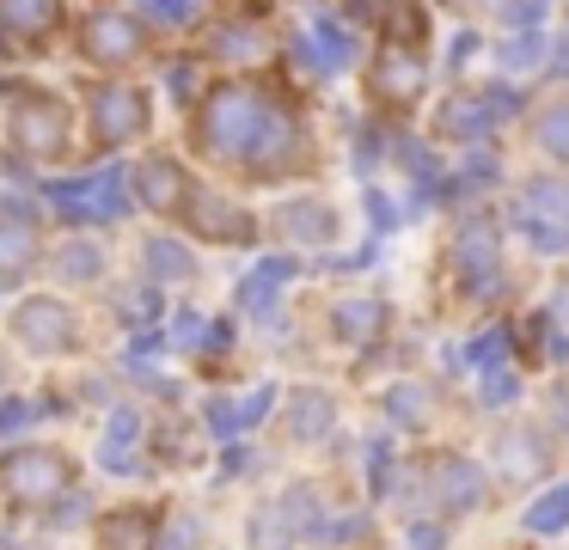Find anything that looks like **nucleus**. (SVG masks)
I'll return each mask as SVG.
<instances>
[{
  "label": "nucleus",
  "instance_id": "nucleus-1",
  "mask_svg": "<svg viewBox=\"0 0 569 550\" xmlns=\"http://www.w3.org/2000/svg\"><path fill=\"white\" fill-rule=\"evenodd\" d=\"M197 147L214 159H227V166H239L246 178H263V183L288 178V171L300 166V153H307L295 117H288L270 92H258V86H246V80H221L202 98Z\"/></svg>",
  "mask_w": 569,
  "mask_h": 550
},
{
  "label": "nucleus",
  "instance_id": "nucleus-2",
  "mask_svg": "<svg viewBox=\"0 0 569 550\" xmlns=\"http://www.w3.org/2000/svg\"><path fill=\"white\" fill-rule=\"evenodd\" d=\"M7 141L19 159L31 166H50L68 153V104L50 92H19L13 98V122H7Z\"/></svg>",
  "mask_w": 569,
  "mask_h": 550
},
{
  "label": "nucleus",
  "instance_id": "nucleus-3",
  "mask_svg": "<svg viewBox=\"0 0 569 550\" xmlns=\"http://www.w3.org/2000/svg\"><path fill=\"white\" fill-rule=\"evenodd\" d=\"M68 483H74V464L50 447H19L0 459V496L19 508H50V501H62Z\"/></svg>",
  "mask_w": 569,
  "mask_h": 550
},
{
  "label": "nucleus",
  "instance_id": "nucleus-4",
  "mask_svg": "<svg viewBox=\"0 0 569 550\" xmlns=\"http://www.w3.org/2000/svg\"><path fill=\"white\" fill-rule=\"evenodd\" d=\"M515 227L539 251H569V183L563 178H532L515 202Z\"/></svg>",
  "mask_w": 569,
  "mask_h": 550
},
{
  "label": "nucleus",
  "instance_id": "nucleus-5",
  "mask_svg": "<svg viewBox=\"0 0 569 550\" xmlns=\"http://www.w3.org/2000/svg\"><path fill=\"white\" fill-rule=\"evenodd\" d=\"M453 263H459V276H466V288H478V293L502 288V239H496V227L483 214H471L466 227H459Z\"/></svg>",
  "mask_w": 569,
  "mask_h": 550
},
{
  "label": "nucleus",
  "instance_id": "nucleus-6",
  "mask_svg": "<svg viewBox=\"0 0 569 550\" xmlns=\"http://www.w3.org/2000/svg\"><path fill=\"white\" fill-rule=\"evenodd\" d=\"M123 202H129V190H123V171H92V178H80V183H56V208H62L68 220H117L123 214Z\"/></svg>",
  "mask_w": 569,
  "mask_h": 550
},
{
  "label": "nucleus",
  "instance_id": "nucleus-7",
  "mask_svg": "<svg viewBox=\"0 0 569 550\" xmlns=\"http://www.w3.org/2000/svg\"><path fill=\"white\" fill-rule=\"evenodd\" d=\"M92 129H99L104 147H123L148 129V92L136 86H99L92 92Z\"/></svg>",
  "mask_w": 569,
  "mask_h": 550
},
{
  "label": "nucleus",
  "instance_id": "nucleus-8",
  "mask_svg": "<svg viewBox=\"0 0 569 550\" xmlns=\"http://www.w3.org/2000/svg\"><path fill=\"white\" fill-rule=\"evenodd\" d=\"M13 337L26 342V349H38V354H56V349H68V342L80 337L74 330V312H68L62 300H26V306H13Z\"/></svg>",
  "mask_w": 569,
  "mask_h": 550
},
{
  "label": "nucleus",
  "instance_id": "nucleus-9",
  "mask_svg": "<svg viewBox=\"0 0 569 550\" xmlns=\"http://www.w3.org/2000/svg\"><path fill=\"white\" fill-rule=\"evenodd\" d=\"M80 49H87L99 68H129V61L148 49V37H141V24L123 19V12H92L87 31H80Z\"/></svg>",
  "mask_w": 569,
  "mask_h": 550
},
{
  "label": "nucleus",
  "instance_id": "nucleus-10",
  "mask_svg": "<svg viewBox=\"0 0 569 550\" xmlns=\"http://www.w3.org/2000/svg\"><path fill=\"white\" fill-rule=\"evenodd\" d=\"M368 92L380 98L386 110H410V104H417V92H422V61H417V49L386 43L380 61H373V73H368Z\"/></svg>",
  "mask_w": 569,
  "mask_h": 550
},
{
  "label": "nucleus",
  "instance_id": "nucleus-11",
  "mask_svg": "<svg viewBox=\"0 0 569 550\" xmlns=\"http://www.w3.org/2000/svg\"><path fill=\"white\" fill-rule=\"evenodd\" d=\"M429 496H435V508H453V513L478 508V501H483L478 464L459 459V452H447V459H429Z\"/></svg>",
  "mask_w": 569,
  "mask_h": 550
},
{
  "label": "nucleus",
  "instance_id": "nucleus-12",
  "mask_svg": "<svg viewBox=\"0 0 569 550\" xmlns=\"http://www.w3.org/2000/svg\"><path fill=\"white\" fill-rule=\"evenodd\" d=\"M184 220L202 232V239H214V244H246L251 239V214H246V208H233L227 196H197V190H190Z\"/></svg>",
  "mask_w": 569,
  "mask_h": 550
},
{
  "label": "nucleus",
  "instance_id": "nucleus-13",
  "mask_svg": "<svg viewBox=\"0 0 569 550\" xmlns=\"http://www.w3.org/2000/svg\"><path fill=\"white\" fill-rule=\"evenodd\" d=\"M496 110H508L502 92H453L441 104V134H453V141H483Z\"/></svg>",
  "mask_w": 569,
  "mask_h": 550
},
{
  "label": "nucleus",
  "instance_id": "nucleus-14",
  "mask_svg": "<svg viewBox=\"0 0 569 550\" xmlns=\"http://www.w3.org/2000/svg\"><path fill=\"white\" fill-rule=\"evenodd\" d=\"M136 196L153 208V214H184L190 202V178L178 159H148V166L136 171Z\"/></svg>",
  "mask_w": 569,
  "mask_h": 550
},
{
  "label": "nucleus",
  "instance_id": "nucleus-15",
  "mask_svg": "<svg viewBox=\"0 0 569 550\" xmlns=\"http://www.w3.org/2000/svg\"><path fill=\"white\" fill-rule=\"evenodd\" d=\"M153 538H160V513L153 508H117L99 526V550H153Z\"/></svg>",
  "mask_w": 569,
  "mask_h": 550
},
{
  "label": "nucleus",
  "instance_id": "nucleus-16",
  "mask_svg": "<svg viewBox=\"0 0 569 550\" xmlns=\"http://www.w3.org/2000/svg\"><path fill=\"white\" fill-rule=\"evenodd\" d=\"M0 24L26 43H43L62 24V0H0Z\"/></svg>",
  "mask_w": 569,
  "mask_h": 550
},
{
  "label": "nucleus",
  "instance_id": "nucleus-17",
  "mask_svg": "<svg viewBox=\"0 0 569 550\" xmlns=\"http://www.w3.org/2000/svg\"><path fill=\"white\" fill-rule=\"evenodd\" d=\"M282 232L295 244H331L337 239V214L325 202H288L282 208Z\"/></svg>",
  "mask_w": 569,
  "mask_h": 550
},
{
  "label": "nucleus",
  "instance_id": "nucleus-18",
  "mask_svg": "<svg viewBox=\"0 0 569 550\" xmlns=\"http://www.w3.org/2000/svg\"><path fill=\"white\" fill-rule=\"evenodd\" d=\"M270 398H276L270 386H258L251 398H214L209 403V428H214V434H239L246 422H258V416L270 410Z\"/></svg>",
  "mask_w": 569,
  "mask_h": 550
},
{
  "label": "nucleus",
  "instance_id": "nucleus-19",
  "mask_svg": "<svg viewBox=\"0 0 569 550\" xmlns=\"http://www.w3.org/2000/svg\"><path fill=\"white\" fill-rule=\"evenodd\" d=\"M380 330H386V306L380 300H343L337 306V337L343 342H380Z\"/></svg>",
  "mask_w": 569,
  "mask_h": 550
},
{
  "label": "nucleus",
  "instance_id": "nucleus-20",
  "mask_svg": "<svg viewBox=\"0 0 569 550\" xmlns=\"http://www.w3.org/2000/svg\"><path fill=\"white\" fill-rule=\"evenodd\" d=\"M288 276H295V263H263V269H251V276L239 281V306H246V312H270L276 293L288 288Z\"/></svg>",
  "mask_w": 569,
  "mask_h": 550
},
{
  "label": "nucleus",
  "instance_id": "nucleus-21",
  "mask_svg": "<svg viewBox=\"0 0 569 550\" xmlns=\"http://www.w3.org/2000/svg\"><path fill=\"white\" fill-rule=\"evenodd\" d=\"M532 141H539L551 159H563V166H569V98H551V104L539 110V122H532Z\"/></svg>",
  "mask_w": 569,
  "mask_h": 550
},
{
  "label": "nucleus",
  "instance_id": "nucleus-22",
  "mask_svg": "<svg viewBox=\"0 0 569 550\" xmlns=\"http://www.w3.org/2000/svg\"><path fill=\"white\" fill-rule=\"evenodd\" d=\"M38 263V239H31L26 220H0V276H19V269Z\"/></svg>",
  "mask_w": 569,
  "mask_h": 550
},
{
  "label": "nucleus",
  "instance_id": "nucleus-23",
  "mask_svg": "<svg viewBox=\"0 0 569 550\" xmlns=\"http://www.w3.org/2000/svg\"><path fill=\"white\" fill-rule=\"evenodd\" d=\"M331 428V398L325 391H295V416H288V434L295 440H319Z\"/></svg>",
  "mask_w": 569,
  "mask_h": 550
},
{
  "label": "nucleus",
  "instance_id": "nucleus-24",
  "mask_svg": "<svg viewBox=\"0 0 569 550\" xmlns=\"http://www.w3.org/2000/svg\"><path fill=\"white\" fill-rule=\"evenodd\" d=\"M527 526H532V532H563V526H569V483H557L551 496L532 501V508H527Z\"/></svg>",
  "mask_w": 569,
  "mask_h": 550
},
{
  "label": "nucleus",
  "instance_id": "nucleus-25",
  "mask_svg": "<svg viewBox=\"0 0 569 550\" xmlns=\"http://www.w3.org/2000/svg\"><path fill=\"white\" fill-rule=\"evenodd\" d=\"M148 269H153V281H184V276H190V257L178 251V244H160V239H153V244H148Z\"/></svg>",
  "mask_w": 569,
  "mask_h": 550
},
{
  "label": "nucleus",
  "instance_id": "nucleus-26",
  "mask_svg": "<svg viewBox=\"0 0 569 550\" xmlns=\"http://www.w3.org/2000/svg\"><path fill=\"white\" fill-rule=\"evenodd\" d=\"M251 544H258V550H282V544H288L282 508H263V520H251Z\"/></svg>",
  "mask_w": 569,
  "mask_h": 550
},
{
  "label": "nucleus",
  "instance_id": "nucleus-27",
  "mask_svg": "<svg viewBox=\"0 0 569 550\" xmlns=\"http://www.w3.org/2000/svg\"><path fill=\"white\" fill-rule=\"evenodd\" d=\"M392 416H398V422H429V391H422V386H398L392 391Z\"/></svg>",
  "mask_w": 569,
  "mask_h": 550
},
{
  "label": "nucleus",
  "instance_id": "nucleus-28",
  "mask_svg": "<svg viewBox=\"0 0 569 550\" xmlns=\"http://www.w3.org/2000/svg\"><path fill=\"white\" fill-rule=\"evenodd\" d=\"M56 269H62L68 281H92V276H99V251H92V244H68Z\"/></svg>",
  "mask_w": 569,
  "mask_h": 550
},
{
  "label": "nucleus",
  "instance_id": "nucleus-29",
  "mask_svg": "<svg viewBox=\"0 0 569 550\" xmlns=\"http://www.w3.org/2000/svg\"><path fill=\"white\" fill-rule=\"evenodd\" d=\"M502 452H508V477H532V471H539V459H532V452H539V447H532V434H508Z\"/></svg>",
  "mask_w": 569,
  "mask_h": 550
},
{
  "label": "nucleus",
  "instance_id": "nucleus-30",
  "mask_svg": "<svg viewBox=\"0 0 569 550\" xmlns=\"http://www.w3.org/2000/svg\"><path fill=\"white\" fill-rule=\"evenodd\" d=\"M141 7H148L160 24H190L197 19V0H141Z\"/></svg>",
  "mask_w": 569,
  "mask_h": 550
},
{
  "label": "nucleus",
  "instance_id": "nucleus-31",
  "mask_svg": "<svg viewBox=\"0 0 569 550\" xmlns=\"http://www.w3.org/2000/svg\"><path fill=\"white\" fill-rule=\"evenodd\" d=\"M496 354H508V342L496 337V330H490V337L471 342V367H496Z\"/></svg>",
  "mask_w": 569,
  "mask_h": 550
},
{
  "label": "nucleus",
  "instance_id": "nucleus-32",
  "mask_svg": "<svg viewBox=\"0 0 569 550\" xmlns=\"http://www.w3.org/2000/svg\"><path fill=\"white\" fill-rule=\"evenodd\" d=\"M483 398H490V403H508V398H515V379H508L502 367H490V379H483Z\"/></svg>",
  "mask_w": 569,
  "mask_h": 550
},
{
  "label": "nucleus",
  "instance_id": "nucleus-33",
  "mask_svg": "<svg viewBox=\"0 0 569 550\" xmlns=\"http://www.w3.org/2000/svg\"><path fill=\"white\" fill-rule=\"evenodd\" d=\"M31 416H38L31 403H7V410H0V434H13V428H26Z\"/></svg>",
  "mask_w": 569,
  "mask_h": 550
},
{
  "label": "nucleus",
  "instance_id": "nucleus-34",
  "mask_svg": "<svg viewBox=\"0 0 569 550\" xmlns=\"http://www.w3.org/2000/svg\"><path fill=\"white\" fill-rule=\"evenodd\" d=\"M532 56H539V43H532V37H520V43H508V49H502L508 68H520V61H532Z\"/></svg>",
  "mask_w": 569,
  "mask_h": 550
},
{
  "label": "nucleus",
  "instance_id": "nucleus-35",
  "mask_svg": "<svg viewBox=\"0 0 569 550\" xmlns=\"http://www.w3.org/2000/svg\"><path fill=\"white\" fill-rule=\"evenodd\" d=\"M368 208H373V227H392V202H386V196H368Z\"/></svg>",
  "mask_w": 569,
  "mask_h": 550
},
{
  "label": "nucleus",
  "instance_id": "nucleus-36",
  "mask_svg": "<svg viewBox=\"0 0 569 550\" xmlns=\"http://www.w3.org/2000/svg\"><path fill=\"white\" fill-rule=\"evenodd\" d=\"M551 318H557V324H569V281L551 293Z\"/></svg>",
  "mask_w": 569,
  "mask_h": 550
},
{
  "label": "nucleus",
  "instance_id": "nucleus-37",
  "mask_svg": "<svg viewBox=\"0 0 569 550\" xmlns=\"http://www.w3.org/2000/svg\"><path fill=\"white\" fill-rule=\"evenodd\" d=\"M178 342H202V318H184V324H178Z\"/></svg>",
  "mask_w": 569,
  "mask_h": 550
},
{
  "label": "nucleus",
  "instance_id": "nucleus-38",
  "mask_svg": "<svg viewBox=\"0 0 569 550\" xmlns=\"http://www.w3.org/2000/svg\"><path fill=\"white\" fill-rule=\"evenodd\" d=\"M557 56H563V61H569V43H563V49H557Z\"/></svg>",
  "mask_w": 569,
  "mask_h": 550
}]
</instances>
